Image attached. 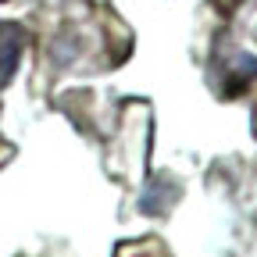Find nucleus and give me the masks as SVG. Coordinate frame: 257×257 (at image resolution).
I'll return each mask as SVG.
<instances>
[{"label":"nucleus","mask_w":257,"mask_h":257,"mask_svg":"<svg viewBox=\"0 0 257 257\" xmlns=\"http://www.w3.org/2000/svg\"><path fill=\"white\" fill-rule=\"evenodd\" d=\"M18 57H22V32L4 25L0 29V86H8L15 68H18Z\"/></svg>","instance_id":"f257e3e1"}]
</instances>
